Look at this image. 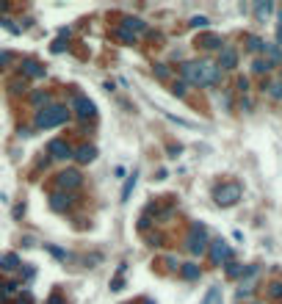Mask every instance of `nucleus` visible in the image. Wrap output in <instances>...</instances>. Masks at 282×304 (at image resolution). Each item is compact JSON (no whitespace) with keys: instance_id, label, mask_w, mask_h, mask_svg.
Masks as SVG:
<instances>
[{"instance_id":"nucleus-1","label":"nucleus","mask_w":282,"mask_h":304,"mask_svg":"<svg viewBox=\"0 0 282 304\" xmlns=\"http://www.w3.org/2000/svg\"><path fill=\"white\" fill-rule=\"evenodd\" d=\"M180 80H186L188 86L197 89H207L222 80V69L213 61H183L180 64Z\"/></svg>"},{"instance_id":"nucleus-10","label":"nucleus","mask_w":282,"mask_h":304,"mask_svg":"<svg viewBox=\"0 0 282 304\" xmlns=\"http://www.w3.org/2000/svg\"><path fill=\"white\" fill-rule=\"evenodd\" d=\"M216 67L222 69H235L238 67V50L232 47V44H224L222 47V53H219V61H216Z\"/></svg>"},{"instance_id":"nucleus-37","label":"nucleus","mask_w":282,"mask_h":304,"mask_svg":"<svg viewBox=\"0 0 282 304\" xmlns=\"http://www.w3.org/2000/svg\"><path fill=\"white\" fill-rule=\"evenodd\" d=\"M9 61H11V53L3 50V53H0V67H3V64H9Z\"/></svg>"},{"instance_id":"nucleus-13","label":"nucleus","mask_w":282,"mask_h":304,"mask_svg":"<svg viewBox=\"0 0 282 304\" xmlns=\"http://www.w3.org/2000/svg\"><path fill=\"white\" fill-rule=\"evenodd\" d=\"M22 77H44V67L34 58L22 61Z\"/></svg>"},{"instance_id":"nucleus-23","label":"nucleus","mask_w":282,"mask_h":304,"mask_svg":"<svg viewBox=\"0 0 282 304\" xmlns=\"http://www.w3.org/2000/svg\"><path fill=\"white\" fill-rule=\"evenodd\" d=\"M202 304H222V287L213 285L210 290L205 293V299H202Z\"/></svg>"},{"instance_id":"nucleus-27","label":"nucleus","mask_w":282,"mask_h":304,"mask_svg":"<svg viewBox=\"0 0 282 304\" xmlns=\"http://www.w3.org/2000/svg\"><path fill=\"white\" fill-rule=\"evenodd\" d=\"M271 69L274 67L265 58H255V61H252V72H255V75H265V72H271Z\"/></svg>"},{"instance_id":"nucleus-20","label":"nucleus","mask_w":282,"mask_h":304,"mask_svg":"<svg viewBox=\"0 0 282 304\" xmlns=\"http://www.w3.org/2000/svg\"><path fill=\"white\" fill-rule=\"evenodd\" d=\"M136 183H138V171L133 169V174L128 177V183H125V188H122V202H128V199H130V194H133V188H136Z\"/></svg>"},{"instance_id":"nucleus-41","label":"nucleus","mask_w":282,"mask_h":304,"mask_svg":"<svg viewBox=\"0 0 282 304\" xmlns=\"http://www.w3.org/2000/svg\"><path fill=\"white\" fill-rule=\"evenodd\" d=\"M257 304H260V302H257Z\"/></svg>"},{"instance_id":"nucleus-16","label":"nucleus","mask_w":282,"mask_h":304,"mask_svg":"<svg viewBox=\"0 0 282 304\" xmlns=\"http://www.w3.org/2000/svg\"><path fill=\"white\" fill-rule=\"evenodd\" d=\"M180 277L188 279V282H194V279L202 277V268H199L197 263H183V266H180Z\"/></svg>"},{"instance_id":"nucleus-34","label":"nucleus","mask_w":282,"mask_h":304,"mask_svg":"<svg viewBox=\"0 0 282 304\" xmlns=\"http://www.w3.org/2000/svg\"><path fill=\"white\" fill-rule=\"evenodd\" d=\"M11 92H25V77H22V80H14V83H11Z\"/></svg>"},{"instance_id":"nucleus-31","label":"nucleus","mask_w":282,"mask_h":304,"mask_svg":"<svg viewBox=\"0 0 282 304\" xmlns=\"http://www.w3.org/2000/svg\"><path fill=\"white\" fill-rule=\"evenodd\" d=\"M0 25H3V28H9L11 34H19V31H22V28H19V25H14V22H11L9 17H0Z\"/></svg>"},{"instance_id":"nucleus-38","label":"nucleus","mask_w":282,"mask_h":304,"mask_svg":"<svg viewBox=\"0 0 282 304\" xmlns=\"http://www.w3.org/2000/svg\"><path fill=\"white\" fill-rule=\"evenodd\" d=\"M61 50H64V42H61V39H58V42L53 44V53H61Z\"/></svg>"},{"instance_id":"nucleus-8","label":"nucleus","mask_w":282,"mask_h":304,"mask_svg":"<svg viewBox=\"0 0 282 304\" xmlns=\"http://www.w3.org/2000/svg\"><path fill=\"white\" fill-rule=\"evenodd\" d=\"M56 183H58V188H61V191L72 194L75 188H80V186H83V174H80L77 169H67V171H61L58 177H56Z\"/></svg>"},{"instance_id":"nucleus-25","label":"nucleus","mask_w":282,"mask_h":304,"mask_svg":"<svg viewBox=\"0 0 282 304\" xmlns=\"http://www.w3.org/2000/svg\"><path fill=\"white\" fill-rule=\"evenodd\" d=\"M152 75L158 77V80H171V67H169V64H155Z\"/></svg>"},{"instance_id":"nucleus-5","label":"nucleus","mask_w":282,"mask_h":304,"mask_svg":"<svg viewBox=\"0 0 282 304\" xmlns=\"http://www.w3.org/2000/svg\"><path fill=\"white\" fill-rule=\"evenodd\" d=\"M207 254H210V263L213 266H227L232 260V246L227 241H222V238H216V241H210Z\"/></svg>"},{"instance_id":"nucleus-14","label":"nucleus","mask_w":282,"mask_h":304,"mask_svg":"<svg viewBox=\"0 0 282 304\" xmlns=\"http://www.w3.org/2000/svg\"><path fill=\"white\" fill-rule=\"evenodd\" d=\"M0 271H6V274H14V271H19V257H17L14 252L0 254Z\"/></svg>"},{"instance_id":"nucleus-2","label":"nucleus","mask_w":282,"mask_h":304,"mask_svg":"<svg viewBox=\"0 0 282 304\" xmlns=\"http://www.w3.org/2000/svg\"><path fill=\"white\" fill-rule=\"evenodd\" d=\"M72 111L67 105H47V108H39L34 116V127L36 130H50V127H61L67 125Z\"/></svg>"},{"instance_id":"nucleus-11","label":"nucleus","mask_w":282,"mask_h":304,"mask_svg":"<svg viewBox=\"0 0 282 304\" xmlns=\"http://www.w3.org/2000/svg\"><path fill=\"white\" fill-rule=\"evenodd\" d=\"M80 166H86V163H92L94 158H97V147H92V144H83V147H77L75 155H72Z\"/></svg>"},{"instance_id":"nucleus-6","label":"nucleus","mask_w":282,"mask_h":304,"mask_svg":"<svg viewBox=\"0 0 282 304\" xmlns=\"http://www.w3.org/2000/svg\"><path fill=\"white\" fill-rule=\"evenodd\" d=\"M69 111L75 114L77 119H94V102L89 100V97H83V94H72V100H69Z\"/></svg>"},{"instance_id":"nucleus-19","label":"nucleus","mask_w":282,"mask_h":304,"mask_svg":"<svg viewBox=\"0 0 282 304\" xmlns=\"http://www.w3.org/2000/svg\"><path fill=\"white\" fill-rule=\"evenodd\" d=\"M31 102H34L36 108H39V105L47 108V105H53V97H50V92H34L31 94Z\"/></svg>"},{"instance_id":"nucleus-15","label":"nucleus","mask_w":282,"mask_h":304,"mask_svg":"<svg viewBox=\"0 0 282 304\" xmlns=\"http://www.w3.org/2000/svg\"><path fill=\"white\" fill-rule=\"evenodd\" d=\"M197 44L202 47V50H219V53H222V47H224L222 36H216V34H207V36H202V39H199Z\"/></svg>"},{"instance_id":"nucleus-22","label":"nucleus","mask_w":282,"mask_h":304,"mask_svg":"<svg viewBox=\"0 0 282 304\" xmlns=\"http://www.w3.org/2000/svg\"><path fill=\"white\" fill-rule=\"evenodd\" d=\"M113 34H116V39H119L122 44H128V47H130V44H136V42H138V36H133V34L128 31V28H122V25L116 28Z\"/></svg>"},{"instance_id":"nucleus-26","label":"nucleus","mask_w":282,"mask_h":304,"mask_svg":"<svg viewBox=\"0 0 282 304\" xmlns=\"http://www.w3.org/2000/svg\"><path fill=\"white\" fill-rule=\"evenodd\" d=\"M169 92L174 94V97H180V100H183V97L188 94V83L177 77V80H171V89H169Z\"/></svg>"},{"instance_id":"nucleus-36","label":"nucleus","mask_w":282,"mask_h":304,"mask_svg":"<svg viewBox=\"0 0 282 304\" xmlns=\"http://www.w3.org/2000/svg\"><path fill=\"white\" fill-rule=\"evenodd\" d=\"M147 227H150V216H147V213H144V216L138 219V229H147Z\"/></svg>"},{"instance_id":"nucleus-28","label":"nucleus","mask_w":282,"mask_h":304,"mask_svg":"<svg viewBox=\"0 0 282 304\" xmlns=\"http://www.w3.org/2000/svg\"><path fill=\"white\" fill-rule=\"evenodd\" d=\"M271 11H274V3H268V0H263V3H255V14H257L260 19L268 17Z\"/></svg>"},{"instance_id":"nucleus-9","label":"nucleus","mask_w":282,"mask_h":304,"mask_svg":"<svg viewBox=\"0 0 282 304\" xmlns=\"http://www.w3.org/2000/svg\"><path fill=\"white\" fill-rule=\"evenodd\" d=\"M77 196L75 194H67V191H56V194H50V208L56 213H67L72 205H75Z\"/></svg>"},{"instance_id":"nucleus-32","label":"nucleus","mask_w":282,"mask_h":304,"mask_svg":"<svg viewBox=\"0 0 282 304\" xmlns=\"http://www.w3.org/2000/svg\"><path fill=\"white\" fill-rule=\"evenodd\" d=\"M44 249H47V252H53V254H56V257H58V260H69V254L64 252V249H56V246H50V244L44 246Z\"/></svg>"},{"instance_id":"nucleus-39","label":"nucleus","mask_w":282,"mask_h":304,"mask_svg":"<svg viewBox=\"0 0 282 304\" xmlns=\"http://www.w3.org/2000/svg\"><path fill=\"white\" fill-rule=\"evenodd\" d=\"M0 11H9V3L6 0H0Z\"/></svg>"},{"instance_id":"nucleus-3","label":"nucleus","mask_w":282,"mask_h":304,"mask_svg":"<svg viewBox=\"0 0 282 304\" xmlns=\"http://www.w3.org/2000/svg\"><path fill=\"white\" fill-rule=\"evenodd\" d=\"M183 244H186V249L194 254V257H205L207 249H210V235H207V227H205V224H199V221H194Z\"/></svg>"},{"instance_id":"nucleus-18","label":"nucleus","mask_w":282,"mask_h":304,"mask_svg":"<svg viewBox=\"0 0 282 304\" xmlns=\"http://www.w3.org/2000/svg\"><path fill=\"white\" fill-rule=\"evenodd\" d=\"M265 61H268V64H271V67H277V64H280L282 61V50L280 47H277V44H265Z\"/></svg>"},{"instance_id":"nucleus-40","label":"nucleus","mask_w":282,"mask_h":304,"mask_svg":"<svg viewBox=\"0 0 282 304\" xmlns=\"http://www.w3.org/2000/svg\"><path fill=\"white\" fill-rule=\"evenodd\" d=\"M17 304H31V293H25V302H22V299H19Z\"/></svg>"},{"instance_id":"nucleus-4","label":"nucleus","mask_w":282,"mask_h":304,"mask_svg":"<svg viewBox=\"0 0 282 304\" xmlns=\"http://www.w3.org/2000/svg\"><path fill=\"white\" fill-rule=\"evenodd\" d=\"M241 194H244V191H241L238 183H224V186H219L213 191V199H216L219 208H230V205H235L241 199Z\"/></svg>"},{"instance_id":"nucleus-30","label":"nucleus","mask_w":282,"mask_h":304,"mask_svg":"<svg viewBox=\"0 0 282 304\" xmlns=\"http://www.w3.org/2000/svg\"><path fill=\"white\" fill-rule=\"evenodd\" d=\"M268 296L271 299H282V282H271L268 285Z\"/></svg>"},{"instance_id":"nucleus-33","label":"nucleus","mask_w":282,"mask_h":304,"mask_svg":"<svg viewBox=\"0 0 282 304\" xmlns=\"http://www.w3.org/2000/svg\"><path fill=\"white\" fill-rule=\"evenodd\" d=\"M238 92H241V94L249 92V80H246V77H238Z\"/></svg>"},{"instance_id":"nucleus-29","label":"nucleus","mask_w":282,"mask_h":304,"mask_svg":"<svg viewBox=\"0 0 282 304\" xmlns=\"http://www.w3.org/2000/svg\"><path fill=\"white\" fill-rule=\"evenodd\" d=\"M191 28H210V19L202 17V14H197V17H191V22H188Z\"/></svg>"},{"instance_id":"nucleus-21","label":"nucleus","mask_w":282,"mask_h":304,"mask_svg":"<svg viewBox=\"0 0 282 304\" xmlns=\"http://www.w3.org/2000/svg\"><path fill=\"white\" fill-rule=\"evenodd\" d=\"M244 266H241V263H235V260H230L227 263V266H224V274H227V277L230 279H238V277H244Z\"/></svg>"},{"instance_id":"nucleus-24","label":"nucleus","mask_w":282,"mask_h":304,"mask_svg":"<svg viewBox=\"0 0 282 304\" xmlns=\"http://www.w3.org/2000/svg\"><path fill=\"white\" fill-rule=\"evenodd\" d=\"M246 50L249 53H263L265 50V42L260 36H246Z\"/></svg>"},{"instance_id":"nucleus-17","label":"nucleus","mask_w":282,"mask_h":304,"mask_svg":"<svg viewBox=\"0 0 282 304\" xmlns=\"http://www.w3.org/2000/svg\"><path fill=\"white\" fill-rule=\"evenodd\" d=\"M263 89H265V94H268L271 100L282 102V80H268V83H265Z\"/></svg>"},{"instance_id":"nucleus-35","label":"nucleus","mask_w":282,"mask_h":304,"mask_svg":"<svg viewBox=\"0 0 282 304\" xmlns=\"http://www.w3.org/2000/svg\"><path fill=\"white\" fill-rule=\"evenodd\" d=\"M122 287H125V279H122V274H119V277L111 282V290H122Z\"/></svg>"},{"instance_id":"nucleus-12","label":"nucleus","mask_w":282,"mask_h":304,"mask_svg":"<svg viewBox=\"0 0 282 304\" xmlns=\"http://www.w3.org/2000/svg\"><path fill=\"white\" fill-rule=\"evenodd\" d=\"M122 28H128L133 36H144L147 31H150L147 22H144V19H138V17H125V19H122Z\"/></svg>"},{"instance_id":"nucleus-7","label":"nucleus","mask_w":282,"mask_h":304,"mask_svg":"<svg viewBox=\"0 0 282 304\" xmlns=\"http://www.w3.org/2000/svg\"><path fill=\"white\" fill-rule=\"evenodd\" d=\"M47 155H50L53 161H69V158L75 155V150H72V144H69L67 138H53V141L47 144Z\"/></svg>"}]
</instances>
